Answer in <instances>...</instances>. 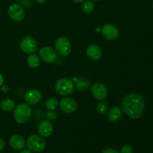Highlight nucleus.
Returning <instances> with one entry per match:
<instances>
[{"instance_id":"1","label":"nucleus","mask_w":153,"mask_h":153,"mask_svg":"<svg viewBox=\"0 0 153 153\" xmlns=\"http://www.w3.org/2000/svg\"><path fill=\"white\" fill-rule=\"evenodd\" d=\"M122 109L131 119L137 120L143 114L144 100L140 94L132 93L126 96L122 101Z\"/></svg>"},{"instance_id":"2","label":"nucleus","mask_w":153,"mask_h":153,"mask_svg":"<svg viewBox=\"0 0 153 153\" xmlns=\"http://www.w3.org/2000/svg\"><path fill=\"white\" fill-rule=\"evenodd\" d=\"M31 116V108L28 104L21 103L18 105L13 111V118L19 124H25L30 120Z\"/></svg>"},{"instance_id":"3","label":"nucleus","mask_w":153,"mask_h":153,"mask_svg":"<svg viewBox=\"0 0 153 153\" xmlns=\"http://www.w3.org/2000/svg\"><path fill=\"white\" fill-rule=\"evenodd\" d=\"M26 146L29 150L34 152H40L44 150L46 148V141L41 136L37 134H32L27 139Z\"/></svg>"},{"instance_id":"4","label":"nucleus","mask_w":153,"mask_h":153,"mask_svg":"<svg viewBox=\"0 0 153 153\" xmlns=\"http://www.w3.org/2000/svg\"><path fill=\"white\" fill-rule=\"evenodd\" d=\"M74 90L73 82L68 79H61L55 84V91L61 96H68Z\"/></svg>"},{"instance_id":"5","label":"nucleus","mask_w":153,"mask_h":153,"mask_svg":"<svg viewBox=\"0 0 153 153\" xmlns=\"http://www.w3.org/2000/svg\"><path fill=\"white\" fill-rule=\"evenodd\" d=\"M55 48L58 55L65 57L70 55L71 52L72 45L69 39H67V37H61L55 40Z\"/></svg>"},{"instance_id":"6","label":"nucleus","mask_w":153,"mask_h":153,"mask_svg":"<svg viewBox=\"0 0 153 153\" xmlns=\"http://www.w3.org/2000/svg\"><path fill=\"white\" fill-rule=\"evenodd\" d=\"M8 15L12 20L15 22H20L25 17V12L22 6L14 3L9 7Z\"/></svg>"},{"instance_id":"7","label":"nucleus","mask_w":153,"mask_h":153,"mask_svg":"<svg viewBox=\"0 0 153 153\" xmlns=\"http://www.w3.org/2000/svg\"><path fill=\"white\" fill-rule=\"evenodd\" d=\"M40 58L46 63H53L55 62L58 58V55L55 49L49 46H44L41 48L40 50Z\"/></svg>"},{"instance_id":"8","label":"nucleus","mask_w":153,"mask_h":153,"mask_svg":"<svg viewBox=\"0 0 153 153\" xmlns=\"http://www.w3.org/2000/svg\"><path fill=\"white\" fill-rule=\"evenodd\" d=\"M37 41L32 37H25L21 40L20 48L23 52L26 54H32L37 50Z\"/></svg>"},{"instance_id":"9","label":"nucleus","mask_w":153,"mask_h":153,"mask_svg":"<svg viewBox=\"0 0 153 153\" xmlns=\"http://www.w3.org/2000/svg\"><path fill=\"white\" fill-rule=\"evenodd\" d=\"M59 106L61 110L66 114H72L77 109V103L73 99L66 97L60 101Z\"/></svg>"},{"instance_id":"10","label":"nucleus","mask_w":153,"mask_h":153,"mask_svg":"<svg viewBox=\"0 0 153 153\" xmlns=\"http://www.w3.org/2000/svg\"><path fill=\"white\" fill-rule=\"evenodd\" d=\"M91 94L97 100H103L108 96V89L103 84L95 83L91 87Z\"/></svg>"},{"instance_id":"11","label":"nucleus","mask_w":153,"mask_h":153,"mask_svg":"<svg viewBox=\"0 0 153 153\" xmlns=\"http://www.w3.org/2000/svg\"><path fill=\"white\" fill-rule=\"evenodd\" d=\"M102 33L107 40H116L119 35L118 28L113 24H106L102 28Z\"/></svg>"},{"instance_id":"12","label":"nucleus","mask_w":153,"mask_h":153,"mask_svg":"<svg viewBox=\"0 0 153 153\" xmlns=\"http://www.w3.org/2000/svg\"><path fill=\"white\" fill-rule=\"evenodd\" d=\"M24 99L28 105H35L40 102L42 100V94L39 90H30L25 93Z\"/></svg>"},{"instance_id":"13","label":"nucleus","mask_w":153,"mask_h":153,"mask_svg":"<svg viewBox=\"0 0 153 153\" xmlns=\"http://www.w3.org/2000/svg\"><path fill=\"white\" fill-rule=\"evenodd\" d=\"M38 132L40 135L43 137H48L52 135L53 132V126L50 121L46 120L41 121L38 126Z\"/></svg>"},{"instance_id":"14","label":"nucleus","mask_w":153,"mask_h":153,"mask_svg":"<svg viewBox=\"0 0 153 153\" xmlns=\"http://www.w3.org/2000/svg\"><path fill=\"white\" fill-rule=\"evenodd\" d=\"M87 55L88 58L93 61H98L101 58L102 52V49L100 47L97 45L92 44L89 46L87 49L86 51Z\"/></svg>"},{"instance_id":"15","label":"nucleus","mask_w":153,"mask_h":153,"mask_svg":"<svg viewBox=\"0 0 153 153\" xmlns=\"http://www.w3.org/2000/svg\"><path fill=\"white\" fill-rule=\"evenodd\" d=\"M9 143H10V146L16 150H22L25 145V141L24 138L19 134H14V135L11 136L10 140H9Z\"/></svg>"},{"instance_id":"16","label":"nucleus","mask_w":153,"mask_h":153,"mask_svg":"<svg viewBox=\"0 0 153 153\" xmlns=\"http://www.w3.org/2000/svg\"><path fill=\"white\" fill-rule=\"evenodd\" d=\"M123 116V111L120 107H114L108 113V118L111 122H117L120 120Z\"/></svg>"},{"instance_id":"17","label":"nucleus","mask_w":153,"mask_h":153,"mask_svg":"<svg viewBox=\"0 0 153 153\" xmlns=\"http://www.w3.org/2000/svg\"><path fill=\"white\" fill-rule=\"evenodd\" d=\"M1 108L4 111H10L15 108V102L10 98L4 99L1 102Z\"/></svg>"},{"instance_id":"18","label":"nucleus","mask_w":153,"mask_h":153,"mask_svg":"<svg viewBox=\"0 0 153 153\" xmlns=\"http://www.w3.org/2000/svg\"><path fill=\"white\" fill-rule=\"evenodd\" d=\"M27 63L32 68H36L40 64V58L35 54H31L27 58Z\"/></svg>"},{"instance_id":"19","label":"nucleus","mask_w":153,"mask_h":153,"mask_svg":"<svg viewBox=\"0 0 153 153\" xmlns=\"http://www.w3.org/2000/svg\"><path fill=\"white\" fill-rule=\"evenodd\" d=\"M90 84L86 79H81L76 83V88L81 91H85L89 88Z\"/></svg>"},{"instance_id":"20","label":"nucleus","mask_w":153,"mask_h":153,"mask_svg":"<svg viewBox=\"0 0 153 153\" xmlns=\"http://www.w3.org/2000/svg\"><path fill=\"white\" fill-rule=\"evenodd\" d=\"M82 9L85 13H92L93 10L94 9V4L93 1L89 0V1H85V2L82 4Z\"/></svg>"},{"instance_id":"21","label":"nucleus","mask_w":153,"mask_h":153,"mask_svg":"<svg viewBox=\"0 0 153 153\" xmlns=\"http://www.w3.org/2000/svg\"><path fill=\"white\" fill-rule=\"evenodd\" d=\"M58 101L55 98H49L46 102V107L49 111H54L58 108Z\"/></svg>"},{"instance_id":"22","label":"nucleus","mask_w":153,"mask_h":153,"mask_svg":"<svg viewBox=\"0 0 153 153\" xmlns=\"http://www.w3.org/2000/svg\"><path fill=\"white\" fill-rule=\"evenodd\" d=\"M108 108V103L105 100H100V102L97 105V111L100 114H105L107 112Z\"/></svg>"},{"instance_id":"23","label":"nucleus","mask_w":153,"mask_h":153,"mask_svg":"<svg viewBox=\"0 0 153 153\" xmlns=\"http://www.w3.org/2000/svg\"><path fill=\"white\" fill-rule=\"evenodd\" d=\"M133 149L132 147L129 145H125L122 146V148L120 150V153H132Z\"/></svg>"},{"instance_id":"24","label":"nucleus","mask_w":153,"mask_h":153,"mask_svg":"<svg viewBox=\"0 0 153 153\" xmlns=\"http://www.w3.org/2000/svg\"><path fill=\"white\" fill-rule=\"evenodd\" d=\"M46 117H47L48 119L50 120H55L57 118V117H58V115H57V114L55 113V111H49V112L46 113Z\"/></svg>"},{"instance_id":"25","label":"nucleus","mask_w":153,"mask_h":153,"mask_svg":"<svg viewBox=\"0 0 153 153\" xmlns=\"http://www.w3.org/2000/svg\"><path fill=\"white\" fill-rule=\"evenodd\" d=\"M102 153H120L118 152V151H117L116 149H111V148H108V149H106L103 151Z\"/></svg>"},{"instance_id":"26","label":"nucleus","mask_w":153,"mask_h":153,"mask_svg":"<svg viewBox=\"0 0 153 153\" xmlns=\"http://www.w3.org/2000/svg\"><path fill=\"white\" fill-rule=\"evenodd\" d=\"M4 147H5V143L2 139H0V152H1L4 149Z\"/></svg>"},{"instance_id":"27","label":"nucleus","mask_w":153,"mask_h":153,"mask_svg":"<svg viewBox=\"0 0 153 153\" xmlns=\"http://www.w3.org/2000/svg\"><path fill=\"white\" fill-rule=\"evenodd\" d=\"M35 1H37V3H39V4H44V3H46L48 0H35Z\"/></svg>"},{"instance_id":"28","label":"nucleus","mask_w":153,"mask_h":153,"mask_svg":"<svg viewBox=\"0 0 153 153\" xmlns=\"http://www.w3.org/2000/svg\"><path fill=\"white\" fill-rule=\"evenodd\" d=\"M19 153H31V150H29L28 149H22Z\"/></svg>"},{"instance_id":"29","label":"nucleus","mask_w":153,"mask_h":153,"mask_svg":"<svg viewBox=\"0 0 153 153\" xmlns=\"http://www.w3.org/2000/svg\"><path fill=\"white\" fill-rule=\"evenodd\" d=\"M3 83H4V78L1 76V74H0V86L2 85Z\"/></svg>"},{"instance_id":"30","label":"nucleus","mask_w":153,"mask_h":153,"mask_svg":"<svg viewBox=\"0 0 153 153\" xmlns=\"http://www.w3.org/2000/svg\"><path fill=\"white\" fill-rule=\"evenodd\" d=\"M1 91H2L3 92H7V91H8V88H7V86H6V85L3 86L2 88H1Z\"/></svg>"},{"instance_id":"31","label":"nucleus","mask_w":153,"mask_h":153,"mask_svg":"<svg viewBox=\"0 0 153 153\" xmlns=\"http://www.w3.org/2000/svg\"><path fill=\"white\" fill-rule=\"evenodd\" d=\"M73 1H74L75 2L80 3V2H82V1H85V0H73Z\"/></svg>"},{"instance_id":"32","label":"nucleus","mask_w":153,"mask_h":153,"mask_svg":"<svg viewBox=\"0 0 153 153\" xmlns=\"http://www.w3.org/2000/svg\"><path fill=\"white\" fill-rule=\"evenodd\" d=\"M91 1H99V0H91Z\"/></svg>"}]
</instances>
